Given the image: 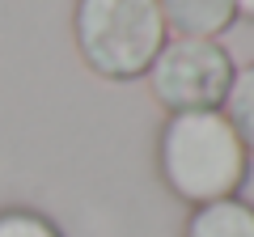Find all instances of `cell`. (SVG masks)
I'll return each instance as SVG.
<instances>
[{"label": "cell", "instance_id": "cell-3", "mask_svg": "<svg viewBox=\"0 0 254 237\" xmlns=\"http://www.w3.org/2000/svg\"><path fill=\"white\" fill-rule=\"evenodd\" d=\"M233 55L216 38H165L157 59L148 64V89L170 115L220 110L233 85Z\"/></svg>", "mask_w": 254, "mask_h": 237}, {"label": "cell", "instance_id": "cell-1", "mask_svg": "<svg viewBox=\"0 0 254 237\" xmlns=\"http://www.w3.org/2000/svg\"><path fill=\"white\" fill-rule=\"evenodd\" d=\"M157 161L165 186L195 208L233 199L250 174V153L225 118V110L170 115L157 140Z\"/></svg>", "mask_w": 254, "mask_h": 237}, {"label": "cell", "instance_id": "cell-5", "mask_svg": "<svg viewBox=\"0 0 254 237\" xmlns=\"http://www.w3.org/2000/svg\"><path fill=\"white\" fill-rule=\"evenodd\" d=\"M182 237H254V208L246 199H216L190 212Z\"/></svg>", "mask_w": 254, "mask_h": 237}, {"label": "cell", "instance_id": "cell-7", "mask_svg": "<svg viewBox=\"0 0 254 237\" xmlns=\"http://www.w3.org/2000/svg\"><path fill=\"white\" fill-rule=\"evenodd\" d=\"M0 237H60V229L38 212H0Z\"/></svg>", "mask_w": 254, "mask_h": 237}, {"label": "cell", "instance_id": "cell-4", "mask_svg": "<svg viewBox=\"0 0 254 237\" xmlns=\"http://www.w3.org/2000/svg\"><path fill=\"white\" fill-rule=\"evenodd\" d=\"M174 38H220L237 21L233 0H157Z\"/></svg>", "mask_w": 254, "mask_h": 237}, {"label": "cell", "instance_id": "cell-6", "mask_svg": "<svg viewBox=\"0 0 254 237\" xmlns=\"http://www.w3.org/2000/svg\"><path fill=\"white\" fill-rule=\"evenodd\" d=\"M225 118L233 123V131L242 136L246 153H254V64L237 68L233 85H229V98H225Z\"/></svg>", "mask_w": 254, "mask_h": 237}, {"label": "cell", "instance_id": "cell-8", "mask_svg": "<svg viewBox=\"0 0 254 237\" xmlns=\"http://www.w3.org/2000/svg\"><path fill=\"white\" fill-rule=\"evenodd\" d=\"M233 9L242 13V17H250V21H254V0H233Z\"/></svg>", "mask_w": 254, "mask_h": 237}, {"label": "cell", "instance_id": "cell-2", "mask_svg": "<svg viewBox=\"0 0 254 237\" xmlns=\"http://www.w3.org/2000/svg\"><path fill=\"white\" fill-rule=\"evenodd\" d=\"M72 38L89 72L106 81H136L148 72L170 30L157 0H76Z\"/></svg>", "mask_w": 254, "mask_h": 237}]
</instances>
